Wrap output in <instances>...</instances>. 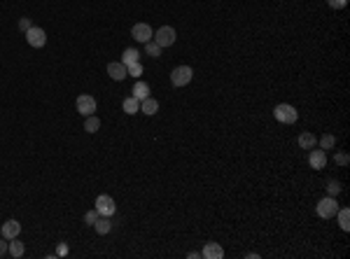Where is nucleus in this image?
Wrapping results in <instances>:
<instances>
[{
    "label": "nucleus",
    "mask_w": 350,
    "mask_h": 259,
    "mask_svg": "<svg viewBox=\"0 0 350 259\" xmlns=\"http://www.w3.org/2000/svg\"><path fill=\"white\" fill-rule=\"evenodd\" d=\"M273 117L280 121V124H294L299 119V112L294 105H289V103H280V105H276V110H273Z\"/></svg>",
    "instance_id": "1"
},
{
    "label": "nucleus",
    "mask_w": 350,
    "mask_h": 259,
    "mask_svg": "<svg viewBox=\"0 0 350 259\" xmlns=\"http://www.w3.org/2000/svg\"><path fill=\"white\" fill-rule=\"evenodd\" d=\"M336 210H339L336 196H325V199H322V201H318V205H315V213H318V217H322V219L334 217V215H336Z\"/></svg>",
    "instance_id": "2"
},
{
    "label": "nucleus",
    "mask_w": 350,
    "mask_h": 259,
    "mask_svg": "<svg viewBox=\"0 0 350 259\" xmlns=\"http://www.w3.org/2000/svg\"><path fill=\"white\" fill-rule=\"evenodd\" d=\"M152 40H154V42L164 49V47L175 44V40H178V33H175V28H170V26H161L159 31H154V38H152Z\"/></svg>",
    "instance_id": "3"
},
{
    "label": "nucleus",
    "mask_w": 350,
    "mask_h": 259,
    "mask_svg": "<svg viewBox=\"0 0 350 259\" xmlns=\"http://www.w3.org/2000/svg\"><path fill=\"white\" fill-rule=\"evenodd\" d=\"M191 77H194V70L189 65H178L170 73V82H173V86H187L191 82Z\"/></svg>",
    "instance_id": "4"
},
{
    "label": "nucleus",
    "mask_w": 350,
    "mask_h": 259,
    "mask_svg": "<svg viewBox=\"0 0 350 259\" xmlns=\"http://www.w3.org/2000/svg\"><path fill=\"white\" fill-rule=\"evenodd\" d=\"M26 40H28V44H31V47L40 49V47H44V44H47V33H44L40 26H31V28L26 31Z\"/></svg>",
    "instance_id": "5"
},
{
    "label": "nucleus",
    "mask_w": 350,
    "mask_h": 259,
    "mask_svg": "<svg viewBox=\"0 0 350 259\" xmlns=\"http://www.w3.org/2000/svg\"><path fill=\"white\" fill-rule=\"evenodd\" d=\"M96 210L101 213L103 217H112L115 215V199L112 196H107V194H101L98 199H96Z\"/></svg>",
    "instance_id": "6"
},
{
    "label": "nucleus",
    "mask_w": 350,
    "mask_h": 259,
    "mask_svg": "<svg viewBox=\"0 0 350 259\" xmlns=\"http://www.w3.org/2000/svg\"><path fill=\"white\" fill-rule=\"evenodd\" d=\"M96 108H98V103H96L94 96H89V94L77 96V112H80V115L89 117V115H94V112H96Z\"/></svg>",
    "instance_id": "7"
},
{
    "label": "nucleus",
    "mask_w": 350,
    "mask_h": 259,
    "mask_svg": "<svg viewBox=\"0 0 350 259\" xmlns=\"http://www.w3.org/2000/svg\"><path fill=\"white\" fill-rule=\"evenodd\" d=\"M131 33H133V40H138V42H149L154 38V31L149 28V23H136Z\"/></svg>",
    "instance_id": "8"
},
{
    "label": "nucleus",
    "mask_w": 350,
    "mask_h": 259,
    "mask_svg": "<svg viewBox=\"0 0 350 259\" xmlns=\"http://www.w3.org/2000/svg\"><path fill=\"white\" fill-rule=\"evenodd\" d=\"M308 163H310V168H315V171H322L325 166H327V154H325V150H310V154H308Z\"/></svg>",
    "instance_id": "9"
},
{
    "label": "nucleus",
    "mask_w": 350,
    "mask_h": 259,
    "mask_svg": "<svg viewBox=\"0 0 350 259\" xmlns=\"http://www.w3.org/2000/svg\"><path fill=\"white\" fill-rule=\"evenodd\" d=\"M107 75L112 77L115 82H122V80H126V65L122 63V61H112V63H107Z\"/></svg>",
    "instance_id": "10"
},
{
    "label": "nucleus",
    "mask_w": 350,
    "mask_h": 259,
    "mask_svg": "<svg viewBox=\"0 0 350 259\" xmlns=\"http://www.w3.org/2000/svg\"><path fill=\"white\" fill-rule=\"evenodd\" d=\"M2 238H7V240H12V238H17L19 234H21V224L17 222V219H7L5 224H2Z\"/></svg>",
    "instance_id": "11"
},
{
    "label": "nucleus",
    "mask_w": 350,
    "mask_h": 259,
    "mask_svg": "<svg viewBox=\"0 0 350 259\" xmlns=\"http://www.w3.org/2000/svg\"><path fill=\"white\" fill-rule=\"evenodd\" d=\"M201 257H206V259H222L224 257V250H222V245H220V243H206V245H203Z\"/></svg>",
    "instance_id": "12"
},
{
    "label": "nucleus",
    "mask_w": 350,
    "mask_h": 259,
    "mask_svg": "<svg viewBox=\"0 0 350 259\" xmlns=\"http://www.w3.org/2000/svg\"><path fill=\"white\" fill-rule=\"evenodd\" d=\"M140 112H145L147 117H152V115H157L159 112V100H154V98H143L140 100Z\"/></svg>",
    "instance_id": "13"
},
{
    "label": "nucleus",
    "mask_w": 350,
    "mask_h": 259,
    "mask_svg": "<svg viewBox=\"0 0 350 259\" xmlns=\"http://www.w3.org/2000/svg\"><path fill=\"white\" fill-rule=\"evenodd\" d=\"M122 110H124L126 115H136V112H140V100H138L136 96L124 98V103H122Z\"/></svg>",
    "instance_id": "14"
},
{
    "label": "nucleus",
    "mask_w": 350,
    "mask_h": 259,
    "mask_svg": "<svg viewBox=\"0 0 350 259\" xmlns=\"http://www.w3.org/2000/svg\"><path fill=\"white\" fill-rule=\"evenodd\" d=\"M94 229H96V234H101V236H105V234H110V229H112V222H110V217H98L94 222Z\"/></svg>",
    "instance_id": "15"
},
{
    "label": "nucleus",
    "mask_w": 350,
    "mask_h": 259,
    "mask_svg": "<svg viewBox=\"0 0 350 259\" xmlns=\"http://www.w3.org/2000/svg\"><path fill=\"white\" fill-rule=\"evenodd\" d=\"M299 147H304V150H313V147H318V138L313 136V133H301L299 136Z\"/></svg>",
    "instance_id": "16"
},
{
    "label": "nucleus",
    "mask_w": 350,
    "mask_h": 259,
    "mask_svg": "<svg viewBox=\"0 0 350 259\" xmlns=\"http://www.w3.org/2000/svg\"><path fill=\"white\" fill-rule=\"evenodd\" d=\"M138 59H140V52H138V49L128 47V49H124V54H122V63L128 68L131 63H138Z\"/></svg>",
    "instance_id": "17"
},
{
    "label": "nucleus",
    "mask_w": 350,
    "mask_h": 259,
    "mask_svg": "<svg viewBox=\"0 0 350 259\" xmlns=\"http://www.w3.org/2000/svg\"><path fill=\"white\" fill-rule=\"evenodd\" d=\"M23 252H26V248H23V243L19 240V236L12 238L10 240V252H7V255H12L14 259H19V257H23Z\"/></svg>",
    "instance_id": "18"
},
{
    "label": "nucleus",
    "mask_w": 350,
    "mask_h": 259,
    "mask_svg": "<svg viewBox=\"0 0 350 259\" xmlns=\"http://www.w3.org/2000/svg\"><path fill=\"white\" fill-rule=\"evenodd\" d=\"M334 217H339V227L343 229V231H348L350 229V210L348 208H339Z\"/></svg>",
    "instance_id": "19"
},
{
    "label": "nucleus",
    "mask_w": 350,
    "mask_h": 259,
    "mask_svg": "<svg viewBox=\"0 0 350 259\" xmlns=\"http://www.w3.org/2000/svg\"><path fill=\"white\" fill-rule=\"evenodd\" d=\"M98 129H101V119L96 117V115H89V117L84 119V131L86 133H96Z\"/></svg>",
    "instance_id": "20"
},
{
    "label": "nucleus",
    "mask_w": 350,
    "mask_h": 259,
    "mask_svg": "<svg viewBox=\"0 0 350 259\" xmlns=\"http://www.w3.org/2000/svg\"><path fill=\"white\" fill-rule=\"evenodd\" d=\"M133 96L138 98V100H143V98L149 96V84H145V82H136V86H133Z\"/></svg>",
    "instance_id": "21"
},
{
    "label": "nucleus",
    "mask_w": 350,
    "mask_h": 259,
    "mask_svg": "<svg viewBox=\"0 0 350 259\" xmlns=\"http://www.w3.org/2000/svg\"><path fill=\"white\" fill-rule=\"evenodd\" d=\"M334 147H336V138L331 133H325L320 138V150H334Z\"/></svg>",
    "instance_id": "22"
},
{
    "label": "nucleus",
    "mask_w": 350,
    "mask_h": 259,
    "mask_svg": "<svg viewBox=\"0 0 350 259\" xmlns=\"http://www.w3.org/2000/svg\"><path fill=\"white\" fill-rule=\"evenodd\" d=\"M147 47H145V52H147V56H152V59H157V56H161V47L154 40H149V42H145Z\"/></svg>",
    "instance_id": "23"
},
{
    "label": "nucleus",
    "mask_w": 350,
    "mask_h": 259,
    "mask_svg": "<svg viewBox=\"0 0 350 259\" xmlns=\"http://www.w3.org/2000/svg\"><path fill=\"white\" fill-rule=\"evenodd\" d=\"M126 73H128L131 77H140V75H143V65H140V61H138V63H131V65H128Z\"/></svg>",
    "instance_id": "24"
},
{
    "label": "nucleus",
    "mask_w": 350,
    "mask_h": 259,
    "mask_svg": "<svg viewBox=\"0 0 350 259\" xmlns=\"http://www.w3.org/2000/svg\"><path fill=\"white\" fill-rule=\"evenodd\" d=\"M98 217H101V213H98V210H89V213H86L84 215V224H89V227H94V222L96 219H98Z\"/></svg>",
    "instance_id": "25"
},
{
    "label": "nucleus",
    "mask_w": 350,
    "mask_h": 259,
    "mask_svg": "<svg viewBox=\"0 0 350 259\" xmlns=\"http://www.w3.org/2000/svg\"><path fill=\"white\" fill-rule=\"evenodd\" d=\"M327 194H329V196H339V194H341V182L331 180V182L327 184Z\"/></svg>",
    "instance_id": "26"
},
{
    "label": "nucleus",
    "mask_w": 350,
    "mask_h": 259,
    "mask_svg": "<svg viewBox=\"0 0 350 259\" xmlns=\"http://www.w3.org/2000/svg\"><path fill=\"white\" fill-rule=\"evenodd\" d=\"M334 161L339 163V166H348L350 157H348V154H346V152H336V157H334Z\"/></svg>",
    "instance_id": "27"
},
{
    "label": "nucleus",
    "mask_w": 350,
    "mask_h": 259,
    "mask_svg": "<svg viewBox=\"0 0 350 259\" xmlns=\"http://www.w3.org/2000/svg\"><path fill=\"white\" fill-rule=\"evenodd\" d=\"M327 2H329L331 10H343V7L348 5V0H327Z\"/></svg>",
    "instance_id": "28"
},
{
    "label": "nucleus",
    "mask_w": 350,
    "mask_h": 259,
    "mask_svg": "<svg viewBox=\"0 0 350 259\" xmlns=\"http://www.w3.org/2000/svg\"><path fill=\"white\" fill-rule=\"evenodd\" d=\"M31 26H33V21H31V19H28V17H23V19H19V28H21L23 33L28 31Z\"/></svg>",
    "instance_id": "29"
},
{
    "label": "nucleus",
    "mask_w": 350,
    "mask_h": 259,
    "mask_svg": "<svg viewBox=\"0 0 350 259\" xmlns=\"http://www.w3.org/2000/svg\"><path fill=\"white\" fill-rule=\"evenodd\" d=\"M7 252H10V243H7V238H2L0 240V257H5Z\"/></svg>",
    "instance_id": "30"
},
{
    "label": "nucleus",
    "mask_w": 350,
    "mask_h": 259,
    "mask_svg": "<svg viewBox=\"0 0 350 259\" xmlns=\"http://www.w3.org/2000/svg\"><path fill=\"white\" fill-rule=\"evenodd\" d=\"M59 255H68V245H61V248H59Z\"/></svg>",
    "instance_id": "31"
}]
</instances>
